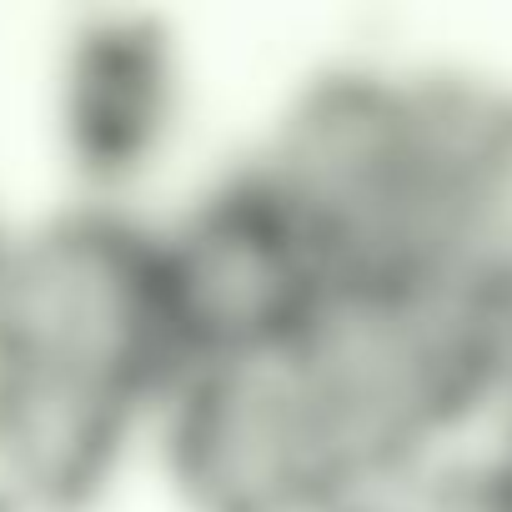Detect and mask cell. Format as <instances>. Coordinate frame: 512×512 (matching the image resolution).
<instances>
[{"mask_svg": "<svg viewBox=\"0 0 512 512\" xmlns=\"http://www.w3.org/2000/svg\"><path fill=\"white\" fill-rule=\"evenodd\" d=\"M0 512H46V507H36V502H26L16 492H0Z\"/></svg>", "mask_w": 512, "mask_h": 512, "instance_id": "ba28073f", "label": "cell"}, {"mask_svg": "<svg viewBox=\"0 0 512 512\" xmlns=\"http://www.w3.org/2000/svg\"><path fill=\"white\" fill-rule=\"evenodd\" d=\"M482 332H487V387H482L477 442L512 452V282L482 292Z\"/></svg>", "mask_w": 512, "mask_h": 512, "instance_id": "8992f818", "label": "cell"}, {"mask_svg": "<svg viewBox=\"0 0 512 512\" xmlns=\"http://www.w3.org/2000/svg\"><path fill=\"white\" fill-rule=\"evenodd\" d=\"M181 46L151 16H86L56 61V131L86 201H121L181 126Z\"/></svg>", "mask_w": 512, "mask_h": 512, "instance_id": "277c9868", "label": "cell"}, {"mask_svg": "<svg viewBox=\"0 0 512 512\" xmlns=\"http://www.w3.org/2000/svg\"><path fill=\"white\" fill-rule=\"evenodd\" d=\"M377 512H512V452L467 442L407 487L387 492Z\"/></svg>", "mask_w": 512, "mask_h": 512, "instance_id": "5b68a950", "label": "cell"}, {"mask_svg": "<svg viewBox=\"0 0 512 512\" xmlns=\"http://www.w3.org/2000/svg\"><path fill=\"white\" fill-rule=\"evenodd\" d=\"M181 372L151 221L81 201L16 231L0 272V492L81 512Z\"/></svg>", "mask_w": 512, "mask_h": 512, "instance_id": "6da1fadb", "label": "cell"}, {"mask_svg": "<svg viewBox=\"0 0 512 512\" xmlns=\"http://www.w3.org/2000/svg\"><path fill=\"white\" fill-rule=\"evenodd\" d=\"M156 256L186 367L282 352L337 282L307 221L251 161L161 221Z\"/></svg>", "mask_w": 512, "mask_h": 512, "instance_id": "3957f363", "label": "cell"}, {"mask_svg": "<svg viewBox=\"0 0 512 512\" xmlns=\"http://www.w3.org/2000/svg\"><path fill=\"white\" fill-rule=\"evenodd\" d=\"M11 246H16V226L6 221V211H0V272H6V262H11Z\"/></svg>", "mask_w": 512, "mask_h": 512, "instance_id": "52a82bcc", "label": "cell"}, {"mask_svg": "<svg viewBox=\"0 0 512 512\" xmlns=\"http://www.w3.org/2000/svg\"><path fill=\"white\" fill-rule=\"evenodd\" d=\"M151 442L191 512H372L287 352L196 362L166 392Z\"/></svg>", "mask_w": 512, "mask_h": 512, "instance_id": "7a4b0ae2", "label": "cell"}]
</instances>
